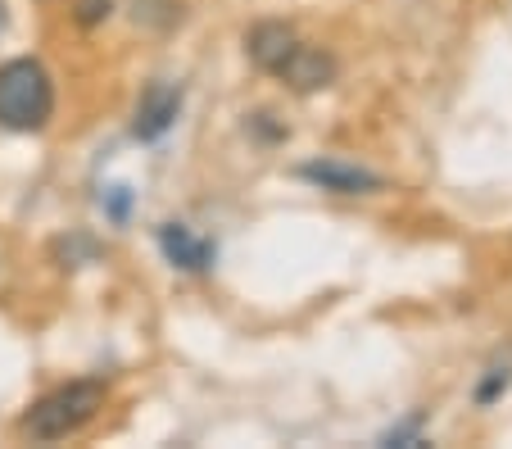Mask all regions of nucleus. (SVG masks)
<instances>
[{
  "mask_svg": "<svg viewBox=\"0 0 512 449\" xmlns=\"http://www.w3.org/2000/svg\"><path fill=\"white\" fill-rule=\"evenodd\" d=\"M277 78L286 82V87H295V91H318V87H327L331 78H336V59L327 55V50H318V46H295L286 55V64L277 69Z\"/></svg>",
  "mask_w": 512,
  "mask_h": 449,
  "instance_id": "39448f33",
  "label": "nucleus"
},
{
  "mask_svg": "<svg viewBox=\"0 0 512 449\" xmlns=\"http://www.w3.org/2000/svg\"><path fill=\"white\" fill-rule=\"evenodd\" d=\"M177 114H182V87H177V82H150L141 105H136L132 132L141 141H159L168 127L177 123Z\"/></svg>",
  "mask_w": 512,
  "mask_h": 449,
  "instance_id": "7ed1b4c3",
  "label": "nucleus"
},
{
  "mask_svg": "<svg viewBox=\"0 0 512 449\" xmlns=\"http://www.w3.org/2000/svg\"><path fill=\"white\" fill-rule=\"evenodd\" d=\"M105 409V381H68L59 391L41 395L28 413H23V431L41 445L50 440H68L73 431H82L96 413Z\"/></svg>",
  "mask_w": 512,
  "mask_h": 449,
  "instance_id": "f257e3e1",
  "label": "nucleus"
},
{
  "mask_svg": "<svg viewBox=\"0 0 512 449\" xmlns=\"http://www.w3.org/2000/svg\"><path fill=\"white\" fill-rule=\"evenodd\" d=\"M50 109H55V87L37 59L0 64V127L37 132V127H46Z\"/></svg>",
  "mask_w": 512,
  "mask_h": 449,
  "instance_id": "f03ea898",
  "label": "nucleus"
},
{
  "mask_svg": "<svg viewBox=\"0 0 512 449\" xmlns=\"http://www.w3.org/2000/svg\"><path fill=\"white\" fill-rule=\"evenodd\" d=\"M5 23H10V14H5V0H0V32H5Z\"/></svg>",
  "mask_w": 512,
  "mask_h": 449,
  "instance_id": "9b49d317",
  "label": "nucleus"
},
{
  "mask_svg": "<svg viewBox=\"0 0 512 449\" xmlns=\"http://www.w3.org/2000/svg\"><path fill=\"white\" fill-rule=\"evenodd\" d=\"M295 46H300V37H295L286 23H259V28L245 37V50H250V59L263 73H277Z\"/></svg>",
  "mask_w": 512,
  "mask_h": 449,
  "instance_id": "0eeeda50",
  "label": "nucleus"
},
{
  "mask_svg": "<svg viewBox=\"0 0 512 449\" xmlns=\"http://www.w3.org/2000/svg\"><path fill=\"white\" fill-rule=\"evenodd\" d=\"M100 19H109V0H78V23L82 28H96Z\"/></svg>",
  "mask_w": 512,
  "mask_h": 449,
  "instance_id": "6e6552de",
  "label": "nucleus"
},
{
  "mask_svg": "<svg viewBox=\"0 0 512 449\" xmlns=\"http://www.w3.org/2000/svg\"><path fill=\"white\" fill-rule=\"evenodd\" d=\"M300 177L322 186V191H336V196H368V191L381 186L377 173H368V168H358V164H345V159H313V164L300 168Z\"/></svg>",
  "mask_w": 512,
  "mask_h": 449,
  "instance_id": "20e7f679",
  "label": "nucleus"
},
{
  "mask_svg": "<svg viewBox=\"0 0 512 449\" xmlns=\"http://www.w3.org/2000/svg\"><path fill=\"white\" fill-rule=\"evenodd\" d=\"M109 218H118V223L127 218V186H114V191H109Z\"/></svg>",
  "mask_w": 512,
  "mask_h": 449,
  "instance_id": "9d476101",
  "label": "nucleus"
},
{
  "mask_svg": "<svg viewBox=\"0 0 512 449\" xmlns=\"http://www.w3.org/2000/svg\"><path fill=\"white\" fill-rule=\"evenodd\" d=\"M508 381H512V372H508V368H503V372H494V377H490V381H485V386H481V400H485V404H490V400H494V395H499V391H503V386H508Z\"/></svg>",
  "mask_w": 512,
  "mask_h": 449,
  "instance_id": "1a4fd4ad",
  "label": "nucleus"
},
{
  "mask_svg": "<svg viewBox=\"0 0 512 449\" xmlns=\"http://www.w3.org/2000/svg\"><path fill=\"white\" fill-rule=\"evenodd\" d=\"M159 250L168 254V264H177L182 273H204V268L213 264V241H204V236H195L191 227L182 223H164L159 227Z\"/></svg>",
  "mask_w": 512,
  "mask_h": 449,
  "instance_id": "423d86ee",
  "label": "nucleus"
}]
</instances>
